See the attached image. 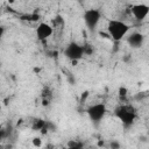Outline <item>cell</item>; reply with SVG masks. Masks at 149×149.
<instances>
[{
  "label": "cell",
  "mask_w": 149,
  "mask_h": 149,
  "mask_svg": "<svg viewBox=\"0 0 149 149\" xmlns=\"http://www.w3.org/2000/svg\"><path fill=\"white\" fill-rule=\"evenodd\" d=\"M99 35L101 36V38H107V40H111V36H109V34L107 33V30H106V31H99Z\"/></svg>",
  "instance_id": "cell-20"
},
{
  "label": "cell",
  "mask_w": 149,
  "mask_h": 149,
  "mask_svg": "<svg viewBox=\"0 0 149 149\" xmlns=\"http://www.w3.org/2000/svg\"><path fill=\"white\" fill-rule=\"evenodd\" d=\"M31 143H33V146L35 148H41L42 147V139L38 137V136H35V137H33Z\"/></svg>",
  "instance_id": "cell-16"
},
{
  "label": "cell",
  "mask_w": 149,
  "mask_h": 149,
  "mask_svg": "<svg viewBox=\"0 0 149 149\" xmlns=\"http://www.w3.org/2000/svg\"><path fill=\"white\" fill-rule=\"evenodd\" d=\"M54 34V27L47 22H40L36 28V37L38 41H47Z\"/></svg>",
  "instance_id": "cell-7"
},
{
  "label": "cell",
  "mask_w": 149,
  "mask_h": 149,
  "mask_svg": "<svg viewBox=\"0 0 149 149\" xmlns=\"http://www.w3.org/2000/svg\"><path fill=\"white\" fill-rule=\"evenodd\" d=\"M83 47H84V54H85V56H91L94 52V49H93V47L91 44L85 43V44H83Z\"/></svg>",
  "instance_id": "cell-12"
},
{
  "label": "cell",
  "mask_w": 149,
  "mask_h": 149,
  "mask_svg": "<svg viewBox=\"0 0 149 149\" xmlns=\"http://www.w3.org/2000/svg\"><path fill=\"white\" fill-rule=\"evenodd\" d=\"M106 112H107L106 105L102 104V102L90 105V106L86 108V114H87L88 119H90L94 125H98V123L105 118Z\"/></svg>",
  "instance_id": "cell-5"
},
{
  "label": "cell",
  "mask_w": 149,
  "mask_h": 149,
  "mask_svg": "<svg viewBox=\"0 0 149 149\" xmlns=\"http://www.w3.org/2000/svg\"><path fill=\"white\" fill-rule=\"evenodd\" d=\"M52 148H54V146H51V144H49V146L45 147V149H52Z\"/></svg>",
  "instance_id": "cell-24"
},
{
  "label": "cell",
  "mask_w": 149,
  "mask_h": 149,
  "mask_svg": "<svg viewBox=\"0 0 149 149\" xmlns=\"http://www.w3.org/2000/svg\"><path fill=\"white\" fill-rule=\"evenodd\" d=\"M97 146H98L99 148L104 147V146H105V141H104V140H99V141H98V143H97Z\"/></svg>",
  "instance_id": "cell-23"
},
{
  "label": "cell",
  "mask_w": 149,
  "mask_h": 149,
  "mask_svg": "<svg viewBox=\"0 0 149 149\" xmlns=\"http://www.w3.org/2000/svg\"><path fill=\"white\" fill-rule=\"evenodd\" d=\"M127 93H128L127 87H125V86H120V87H119V90H118V94H119V97H120L121 99H125V98L127 97Z\"/></svg>",
  "instance_id": "cell-14"
},
{
  "label": "cell",
  "mask_w": 149,
  "mask_h": 149,
  "mask_svg": "<svg viewBox=\"0 0 149 149\" xmlns=\"http://www.w3.org/2000/svg\"><path fill=\"white\" fill-rule=\"evenodd\" d=\"M100 19H101V13H100L99 9L88 8V9H85L84 13H83L84 23H85L86 28H87L90 31L95 30L97 26H98L99 22H100Z\"/></svg>",
  "instance_id": "cell-4"
},
{
  "label": "cell",
  "mask_w": 149,
  "mask_h": 149,
  "mask_svg": "<svg viewBox=\"0 0 149 149\" xmlns=\"http://www.w3.org/2000/svg\"><path fill=\"white\" fill-rule=\"evenodd\" d=\"M88 95H90V92H88L87 90H86V91H83L81 94H80V98H79V104H80V105H84V104L86 102Z\"/></svg>",
  "instance_id": "cell-13"
},
{
  "label": "cell",
  "mask_w": 149,
  "mask_h": 149,
  "mask_svg": "<svg viewBox=\"0 0 149 149\" xmlns=\"http://www.w3.org/2000/svg\"><path fill=\"white\" fill-rule=\"evenodd\" d=\"M130 26L122 20H109L107 23V33L111 36V40L114 42H120L123 37L127 36Z\"/></svg>",
  "instance_id": "cell-2"
},
{
  "label": "cell",
  "mask_w": 149,
  "mask_h": 149,
  "mask_svg": "<svg viewBox=\"0 0 149 149\" xmlns=\"http://www.w3.org/2000/svg\"><path fill=\"white\" fill-rule=\"evenodd\" d=\"M109 149H121V143L118 140H112L109 142Z\"/></svg>",
  "instance_id": "cell-17"
},
{
  "label": "cell",
  "mask_w": 149,
  "mask_h": 149,
  "mask_svg": "<svg viewBox=\"0 0 149 149\" xmlns=\"http://www.w3.org/2000/svg\"><path fill=\"white\" fill-rule=\"evenodd\" d=\"M85 146L81 141H77V140H70L66 144V148L64 149H84Z\"/></svg>",
  "instance_id": "cell-10"
},
{
  "label": "cell",
  "mask_w": 149,
  "mask_h": 149,
  "mask_svg": "<svg viewBox=\"0 0 149 149\" xmlns=\"http://www.w3.org/2000/svg\"><path fill=\"white\" fill-rule=\"evenodd\" d=\"M64 56L72 62V64H76L78 61H80L85 54H84V47L81 44H79L78 42L71 41L66 44L65 49H64Z\"/></svg>",
  "instance_id": "cell-3"
},
{
  "label": "cell",
  "mask_w": 149,
  "mask_h": 149,
  "mask_svg": "<svg viewBox=\"0 0 149 149\" xmlns=\"http://www.w3.org/2000/svg\"><path fill=\"white\" fill-rule=\"evenodd\" d=\"M84 149H100L98 146H93V144H90V146H86Z\"/></svg>",
  "instance_id": "cell-22"
},
{
  "label": "cell",
  "mask_w": 149,
  "mask_h": 149,
  "mask_svg": "<svg viewBox=\"0 0 149 149\" xmlns=\"http://www.w3.org/2000/svg\"><path fill=\"white\" fill-rule=\"evenodd\" d=\"M127 43L134 48V49H137V48H141L144 43V35L140 31H134V33H130L128 36H127Z\"/></svg>",
  "instance_id": "cell-8"
},
{
  "label": "cell",
  "mask_w": 149,
  "mask_h": 149,
  "mask_svg": "<svg viewBox=\"0 0 149 149\" xmlns=\"http://www.w3.org/2000/svg\"><path fill=\"white\" fill-rule=\"evenodd\" d=\"M47 125V120H43V119H35L31 123V129L34 132H41Z\"/></svg>",
  "instance_id": "cell-9"
},
{
  "label": "cell",
  "mask_w": 149,
  "mask_h": 149,
  "mask_svg": "<svg viewBox=\"0 0 149 149\" xmlns=\"http://www.w3.org/2000/svg\"><path fill=\"white\" fill-rule=\"evenodd\" d=\"M54 23H55L56 26H58V24H63V23H64V20L62 19L61 15H56V16H55V20H54Z\"/></svg>",
  "instance_id": "cell-18"
},
{
  "label": "cell",
  "mask_w": 149,
  "mask_h": 149,
  "mask_svg": "<svg viewBox=\"0 0 149 149\" xmlns=\"http://www.w3.org/2000/svg\"><path fill=\"white\" fill-rule=\"evenodd\" d=\"M114 115L121 121V123L125 127L133 126L134 122H135V120H136V118H137L136 108L133 105H129V104L119 105L114 109Z\"/></svg>",
  "instance_id": "cell-1"
},
{
  "label": "cell",
  "mask_w": 149,
  "mask_h": 149,
  "mask_svg": "<svg viewBox=\"0 0 149 149\" xmlns=\"http://www.w3.org/2000/svg\"><path fill=\"white\" fill-rule=\"evenodd\" d=\"M49 105H50V100H49V99H44V98H42V106L47 107V106H49Z\"/></svg>",
  "instance_id": "cell-21"
},
{
  "label": "cell",
  "mask_w": 149,
  "mask_h": 149,
  "mask_svg": "<svg viewBox=\"0 0 149 149\" xmlns=\"http://www.w3.org/2000/svg\"><path fill=\"white\" fill-rule=\"evenodd\" d=\"M34 71H35V72H37V73H38V72H40V69H38V68H35V69H34Z\"/></svg>",
  "instance_id": "cell-25"
},
{
  "label": "cell",
  "mask_w": 149,
  "mask_h": 149,
  "mask_svg": "<svg viewBox=\"0 0 149 149\" xmlns=\"http://www.w3.org/2000/svg\"><path fill=\"white\" fill-rule=\"evenodd\" d=\"M47 127H48L49 132H55V129H56L55 125H54V123H52L51 121H47Z\"/></svg>",
  "instance_id": "cell-19"
},
{
  "label": "cell",
  "mask_w": 149,
  "mask_h": 149,
  "mask_svg": "<svg viewBox=\"0 0 149 149\" xmlns=\"http://www.w3.org/2000/svg\"><path fill=\"white\" fill-rule=\"evenodd\" d=\"M21 20H24V21H30V22H35V21H38L40 20V15L34 12V13H30V14H24V15H21L20 16Z\"/></svg>",
  "instance_id": "cell-11"
},
{
  "label": "cell",
  "mask_w": 149,
  "mask_h": 149,
  "mask_svg": "<svg viewBox=\"0 0 149 149\" xmlns=\"http://www.w3.org/2000/svg\"><path fill=\"white\" fill-rule=\"evenodd\" d=\"M51 97H52V94H51L50 88H49V87H44V88H43V91H42V98L51 100Z\"/></svg>",
  "instance_id": "cell-15"
},
{
  "label": "cell",
  "mask_w": 149,
  "mask_h": 149,
  "mask_svg": "<svg viewBox=\"0 0 149 149\" xmlns=\"http://www.w3.org/2000/svg\"><path fill=\"white\" fill-rule=\"evenodd\" d=\"M130 13L136 21L142 22L149 14V6L146 3H135L130 7Z\"/></svg>",
  "instance_id": "cell-6"
}]
</instances>
